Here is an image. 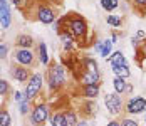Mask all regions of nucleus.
I'll return each instance as SVG.
<instances>
[{"instance_id": "nucleus-1", "label": "nucleus", "mask_w": 146, "mask_h": 126, "mask_svg": "<svg viewBox=\"0 0 146 126\" xmlns=\"http://www.w3.org/2000/svg\"><path fill=\"white\" fill-rule=\"evenodd\" d=\"M64 17V29H67L72 37L77 41V44L81 45H88L89 42V25L88 20L82 17V15L76 14V12H71V14L62 15Z\"/></svg>"}, {"instance_id": "nucleus-2", "label": "nucleus", "mask_w": 146, "mask_h": 126, "mask_svg": "<svg viewBox=\"0 0 146 126\" xmlns=\"http://www.w3.org/2000/svg\"><path fill=\"white\" fill-rule=\"evenodd\" d=\"M45 84L50 93H59L67 84V72L62 62H50L45 72Z\"/></svg>"}, {"instance_id": "nucleus-3", "label": "nucleus", "mask_w": 146, "mask_h": 126, "mask_svg": "<svg viewBox=\"0 0 146 126\" xmlns=\"http://www.w3.org/2000/svg\"><path fill=\"white\" fill-rule=\"evenodd\" d=\"M50 116H52L50 106L45 101H39V103L34 104V108H32V111L29 114V125L30 126H44L45 123L50 121Z\"/></svg>"}, {"instance_id": "nucleus-4", "label": "nucleus", "mask_w": 146, "mask_h": 126, "mask_svg": "<svg viewBox=\"0 0 146 126\" xmlns=\"http://www.w3.org/2000/svg\"><path fill=\"white\" fill-rule=\"evenodd\" d=\"M104 106H106L108 113L113 114V116H119L124 111V101L121 98V94L116 93V91L104 94Z\"/></svg>"}, {"instance_id": "nucleus-5", "label": "nucleus", "mask_w": 146, "mask_h": 126, "mask_svg": "<svg viewBox=\"0 0 146 126\" xmlns=\"http://www.w3.org/2000/svg\"><path fill=\"white\" fill-rule=\"evenodd\" d=\"M42 87H44V74L42 72H34L30 76V79L25 83V93H27L29 99L34 101L42 93Z\"/></svg>"}, {"instance_id": "nucleus-6", "label": "nucleus", "mask_w": 146, "mask_h": 126, "mask_svg": "<svg viewBox=\"0 0 146 126\" xmlns=\"http://www.w3.org/2000/svg\"><path fill=\"white\" fill-rule=\"evenodd\" d=\"M34 17H35V20H39L40 24H54V22L57 20L56 9L50 7L49 3H39L37 9L34 10Z\"/></svg>"}, {"instance_id": "nucleus-7", "label": "nucleus", "mask_w": 146, "mask_h": 126, "mask_svg": "<svg viewBox=\"0 0 146 126\" xmlns=\"http://www.w3.org/2000/svg\"><path fill=\"white\" fill-rule=\"evenodd\" d=\"M124 111L129 116H136L146 111V99L143 96H131L124 103Z\"/></svg>"}, {"instance_id": "nucleus-8", "label": "nucleus", "mask_w": 146, "mask_h": 126, "mask_svg": "<svg viewBox=\"0 0 146 126\" xmlns=\"http://www.w3.org/2000/svg\"><path fill=\"white\" fill-rule=\"evenodd\" d=\"M14 61H15V64L30 67V66L35 62V54H34L32 49H19V47H15Z\"/></svg>"}, {"instance_id": "nucleus-9", "label": "nucleus", "mask_w": 146, "mask_h": 126, "mask_svg": "<svg viewBox=\"0 0 146 126\" xmlns=\"http://www.w3.org/2000/svg\"><path fill=\"white\" fill-rule=\"evenodd\" d=\"M10 76H12V79L17 81L19 84H25L30 79L32 72H30V69L29 67H25V66L14 64V66H10Z\"/></svg>"}, {"instance_id": "nucleus-10", "label": "nucleus", "mask_w": 146, "mask_h": 126, "mask_svg": "<svg viewBox=\"0 0 146 126\" xmlns=\"http://www.w3.org/2000/svg\"><path fill=\"white\" fill-rule=\"evenodd\" d=\"M57 35H59L60 44H62V51H64L66 54H72L74 51H76V44H77V41L72 37V34H71L67 29H62Z\"/></svg>"}, {"instance_id": "nucleus-11", "label": "nucleus", "mask_w": 146, "mask_h": 126, "mask_svg": "<svg viewBox=\"0 0 146 126\" xmlns=\"http://www.w3.org/2000/svg\"><path fill=\"white\" fill-rule=\"evenodd\" d=\"M12 12H10V0H0V27L2 30L10 29Z\"/></svg>"}, {"instance_id": "nucleus-12", "label": "nucleus", "mask_w": 146, "mask_h": 126, "mask_svg": "<svg viewBox=\"0 0 146 126\" xmlns=\"http://www.w3.org/2000/svg\"><path fill=\"white\" fill-rule=\"evenodd\" d=\"M79 94L84 99H96L101 94V84H86L79 87Z\"/></svg>"}, {"instance_id": "nucleus-13", "label": "nucleus", "mask_w": 146, "mask_h": 126, "mask_svg": "<svg viewBox=\"0 0 146 126\" xmlns=\"http://www.w3.org/2000/svg\"><path fill=\"white\" fill-rule=\"evenodd\" d=\"M77 69L81 71V72H88V74H98V76H101L99 66H98L96 59H92V57H84L82 62H81V66H79Z\"/></svg>"}, {"instance_id": "nucleus-14", "label": "nucleus", "mask_w": 146, "mask_h": 126, "mask_svg": "<svg viewBox=\"0 0 146 126\" xmlns=\"http://www.w3.org/2000/svg\"><path fill=\"white\" fill-rule=\"evenodd\" d=\"M34 44H35V41L29 34H19L15 37V47H19V49H32Z\"/></svg>"}, {"instance_id": "nucleus-15", "label": "nucleus", "mask_w": 146, "mask_h": 126, "mask_svg": "<svg viewBox=\"0 0 146 126\" xmlns=\"http://www.w3.org/2000/svg\"><path fill=\"white\" fill-rule=\"evenodd\" d=\"M37 59L42 66H49L50 64V57H49V49H47V44L45 42H39L37 44Z\"/></svg>"}, {"instance_id": "nucleus-16", "label": "nucleus", "mask_w": 146, "mask_h": 126, "mask_svg": "<svg viewBox=\"0 0 146 126\" xmlns=\"http://www.w3.org/2000/svg\"><path fill=\"white\" fill-rule=\"evenodd\" d=\"M111 66H128V59L123 54V51H113V54L108 57Z\"/></svg>"}, {"instance_id": "nucleus-17", "label": "nucleus", "mask_w": 146, "mask_h": 126, "mask_svg": "<svg viewBox=\"0 0 146 126\" xmlns=\"http://www.w3.org/2000/svg\"><path fill=\"white\" fill-rule=\"evenodd\" d=\"M49 125H50V126H67V121H66V114H64V111L56 109V111L52 113V116H50Z\"/></svg>"}, {"instance_id": "nucleus-18", "label": "nucleus", "mask_w": 146, "mask_h": 126, "mask_svg": "<svg viewBox=\"0 0 146 126\" xmlns=\"http://www.w3.org/2000/svg\"><path fill=\"white\" fill-rule=\"evenodd\" d=\"M113 44H114V41L111 37L109 39H102V49H101V52H99V56L102 59H108L113 54Z\"/></svg>"}, {"instance_id": "nucleus-19", "label": "nucleus", "mask_w": 146, "mask_h": 126, "mask_svg": "<svg viewBox=\"0 0 146 126\" xmlns=\"http://www.w3.org/2000/svg\"><path fill=\"white\" fill-rule=\"evenodd\" d=\"M64 114H66L67 126H76V125H77V121L81 119V118H79V114H77V111H76V109H72V108L66 109V111H64Z\"/></svg>"}, {"instance_id": "nucleus-20", "label": "nucleus", "mask_w": 146, "mask_h": 126, "mask_svg": "<svg viewBox=\"0 0 146 126\" xmlns=\"http://www.w3.org/2000/svg\"><path fill=\"white\" fill-rule=\"evenodd\" d=\"M111 71H113V74L117 76V77H124V79H128L129 76H131V71L128 66H111Z\"/></svg>"}, {"instance_id": "nucleus-21", "label": "nucleus", "mask_w": 146, "mask_h": 126, "mask_svg": "<svg viewBox=\"0 0 146 126\" xmlns=\"http://www.w3.org/2000/svg\"><path fill=\"white\" fill-rule=\"evenodd\" d=\"M126 84H128V81H126L124 77H117V76H114V79H113V87H114L116 93L124 94V91H126Z\"/></svg>"}, {"instance_id": "nucleus-22", "label": "nucleus", "mask_w": 146, "mask_h": 126, "mask_svg": "<svg viewBox=\"0 0 146 126\" xmlns=\"http://www.w3.org/2000/svg\"><path fill=\"white\" fill-rule=\"evenodd\" d=\"M82 113H84L86 118L92 116V114L96 113V104L92 103V99H86V101L82 103Z\"/></svg>"}, {"instance_id": "nucleus-23", "label": "nucleus", "mask_w": 146, "mask_h": 126, "mask_svg": "<svg viewBox=\"0 0 146 126\" xmlns=\"http://www.w3.org/2000/svg\"><path fill=\"white\" fill-rule=\"evenodd\" d=\"M106 22H108V25H111L113 29H117L123 25V17H119L116 14H109L106 17Z\"/></svg>"}, {"instance_id": "nucleus-24", "label": "nucleus", "mask_w": 146, "mask_h": 126, "mask_svg": "<svg viewBox=\"0 0 146 126\" xmlns=\"http://www.w3.org/2000/svg\"><path fill=\"white\" fill-rule=\"evenodd\" d=\"M9 94H10V84L5 77H0V98L5 99L9 98Z\"/></svg>"}, {"instance_id": "nucleus-25", "label": "nucleus", "mask_w": 146, "mask_h": 126, "mask_svg": "<svg viewBox=\"0 0 146 126\" xmlns=\"http://www.w3.org/2000/svg\"><path fill=\"white\" fill-rule=\"evenodd\" d=\"M99 3H101V7L106 10V12H113V10H116L117 5H119L117 0H99Z\"/></svg>"}, {"instance_id": "nucleus-26", "label": "nucleus", "mask_w": 146, "mask_h": 126, "mask_svg": "<svg viewBox=\"0 0 146 126\" xmlns=\"http://www.w3.org/2000/svg\"><path fill=\"white\" fill-rule=\"evenodd\" d=\"M14 101L17 104H22V103H25V101H29V96H27V93H25V89L24 91H20V89H17L14 93ZM32 101V99H30Z\"/></svg>"}, {"instance_id": "nucleus-27", "label": "nucleus", "mask_w": 146, "mask_h": 126, "mask_svg": "<svg viewBox=\"0 0 146 126\" xmlns=\"http://www.w3.org/2000/svg\"><path fill=\"white\" fill-rule=\"evenodd\" d=\"M32 108H34V104H32V101H25V103H22V104H19V113L22 114V116H29L30 111H32Z\"/></svg>"}, {"instance_id": "nucleus-28", "label": "nucleus", "mask_w": 146, "mask_h": 126, "mask_svg": "<svg viewBox=\"0 0 146 126\" xmlns=\"http://www.w3.org/2000/svg\"><path fill=\"white\" fill-rule=\"evenodd\" d=\"M12 125V116L7 109L0 111V126H10Z\"/></svg>"}, {"instance_id": "nucleus-29", "label": "nucleus", "mask_w": 146, "mask_h": 126, "mask_svg": "<svg viewBox=\"0 0 146 126\" xmlns=\"http://www.w3.org/2000/svg\"><path fill=\"white\" fill-rule=\"evenodd\" d=\"M121 121V126H139V123L134 119V118H131V116H124L123 119H119Z\"/></svg>"}, {"instance_id": "nucleus-30", "label": "nucleus", "mask_w": 146, "mask_h": 126, "mask_svg": "<svg viewBox=\"0 0 146 126\" xmlns=\"http://www.w3.org/2000/svg\"><path fill=\"white\" fill-rule=\"evenodd\" d=\"M9 56V47H7V44L5 42H0V59L2 61H5Z\"/></svg>"}, {"instance_id": "nucleus-31", "label": "nucleus", "mask_w": 146, "mask_h": 126, "mask_svg": "<svg viewBox=\"0 0 146 126\" xmlns=\"http://www.w3.org/2000/svg\"><path fill=\"white\" fill-rule=\"evenodd\" d=\"M131 3L138 10H146V0H131Z\"/></svg>"}, {"instance_id": "nucleus-32", "label": "nucleus", "mask_w": 146, "mask_h": 126, "mask_svg": "<svg viewBox=\"0 0 146 126\" xmlns=\"http://www.w3.org/2000/svg\"><path fill=\"white\" fill-rule=\"evenodd\" d=\"M10 3H12V5H15L17 9H24V7L29 3V0H10Z\"/></svg>"}, {"instance_id": "nucleus-33", "label": "nucleus", "mask_w": 146, "mask_h": 126, "mask_svg": "<svg viewBox=\"0 0 146 126\" xmlns=\"http://www.w3.org/2000/svg\"><path fill=\"white\" fill-rule=\"evenodd\" d=\"M92 47H94V51H96V52L99 54V52H101V49H102V41L96 39V41H94V45H92Z\"/></svg>"}, {"instance_id": "nucleus-34", "label": "nucleus", "mask_w": 146, "mask_h": 126, "mask_svg": "<svg viewBox=\"0 0 146 126\" xmlns=\"http://www.w3.org/2000/svg\"><path fill=\"white\" fill-rule=\"evenodd\" d=\"M134 35H136L138 39H141V41H146V34L143 32V30H138V32H136Z\"/></svg>"}, {"instance_id": "nucleus-35", "label": "nucleus", "mask_w": 146, "mask_h": 126, "mask_svg": "<svg viewBox=\"0 0 146 126\" xmlns=\"http://www.w3.org/2000/svg\"><path fill=\"white\" fill-rule=\"evenodd\" d=\"M106 126H121V121H117V119H111V121H108Z\"/></svg>"}, {"instance_id": "nucleus-36", "label": "nucleus", "mask_w": 146, "mask_h": 126, "mask_svg": "<svg viewBox=\"0 0 146 126\" xmlns=\"http://www.w3.org/2000/svg\"><path fill=\"white\" fill-rule=\"evenodd\" d=\"M124 93H126V94H128V96H129V94H133V84H126V91H124Z\"/></svg>"}, {"instance_id": "nucleus-37", "label": "nucleus", "mask_w": 146, "mask_h": 126, "mask_svg": "<svg viewBox=\"0 0 146 126\" xmlns=\"http://www.w3.org/2000/svg\"><path fill=\"white\" fill-rule=\"evenodd\" d=\"M76 126H88V121H86V118L79 119V121H77V125H76Z\"/></svg>"}, {"instance_id": "nucleus-38", "label": "nucleus", "mask_w": 146, "mask_h": 126, "mask_svg": "<svg viewBox=\"0 0 146 126\" xmlns=\"http://www.w3.org/2000/svg\"><path fill=\"white\" fill-rule=\"evenodd\" d=\"M139 51H141V54H143V56H146V41L143 42V44H141V47H139Z\"/></svg>"}, {"instance_id": "nucleus-39", "label": "nucleus", "mask_w": 146, "mask_h": 126, "mask_svg": "<svg viewBox=\"0 0 146 126\" xmlns=\"http://www.w3.org/2000/svg\"><path fill=\"white\" fill-rule=\"evenodd\" d=\"M117 37H119V35H117L116 32H113V34H111V39L114 41V44H116V42H117Z\"/></svg>"}, {"instance_id": "nucleus-40", "label": "nucleus", "mask_w": 146, "mask_h": 126, "mask_svg": "<svg viewBox=\"0 0 146 126\" xmlns=\"http://www.w3.org/2000/svg\"><path fill=\"white\" fill-rule=\"evenodd\" d=\"M52 2H56V3H59V5H60V3H62L64 0H52Z\"/></svg>"}, {"instance_id": "nucleus-41", "label": "nucleus", "mask_w": 146, "mask_h": 126, "mask_svg": "<svg viewBox=\"0 0 146 126\" xmlns=\"http://www.w3.org/2000/svg\"><path fill=\"white\" fill-rule=\"evenodd\" d=\"M145 125H146V111H145Z\"/></svg>"}]
</instances>
